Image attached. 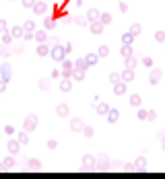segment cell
Instances as JSON below:
<instances>
[{"instance_id": "obj_25", "label": "cell", "mask_w": 165, "mask_h": 179, "mask_svg": "<svg viewBox=\"0 0 165 179\" xmlns=\"http://www.w3.org/2000/svg\"><path fill=\"white\" fill-rule=\"evenodd\" d=\"M122 56H124V58H130V56H132V47H130V45L124 43V47H122Z\"/></svg>"}, {"instance_id": "obj_7", "label": "cell", "mask_w": 165, "mask_h": 179, "mask_svg": "<svg viewBox=\"0 0 165 179\" xmlns=\"http://www.w3.org/2000/svg\"><path fill=\"white\" fill-rule=\"evenodd\" d=\"M114 93L116 95H124L126 93V82L124 80H120V82H116L114 85Z\"/></svg>"}, {"instance_id": "obj_35", "label": "cell", "mask_w": 165, "mask_h": 179, "mask_svg": "<svg viewBox=\"0 0 165 179\" xmlns=\"http://www.w3.org/2000/svg\"><path fill=\"white\" fill-rule=\"evenodd\" d=\"M56 146H58V140H54V138H50V140H48V148H50V150H54Z\"/></svg>"}, {"instance_id": "obj_9", "label": "cell", "mask_w": 165, "mask_h": 179, "mask_svg": "<svg viewBox=\"0 0 165 179\" xmlns=\"http://www.w3.org/2000/svg\"><path fill=\"white\" fill-rule=\"evenodd\" d=\"M134 165H136V171H138V173H142V171H145V167H147V159H145V157H138Z\"/></svg>"}, {"instance_id": "obj_28", "label": "cell", "mask_w": 165, "mask_h": 179, "mask_svg": "<svg viewBox=\"0 0 165 179\" xmlns=\"http://www.w3.org/2000/svg\"><path fill=\"white\" fill-rule=\"evenodd\" d=\"M99 21H101V23H103V25H107V23H110V21H111V15H110V12H103V15L99 17Z\"/></svg>"}, {"instance_id": "obj_48", "label": "cell", "mask_w": 165, "mask_h": 179, "mask_svg": "<svg viewBox=\"0 0 165 179\" xmlns=\"http://www.w3.org/2000/svg\"><path fill=\"white\" fill-rule=\"evenodd\" d=\"M39 87H41V89H48V87H50V82H48V80H41Z\"/></svg>"}, {"instance_id": "obj_18", "label": "cell", "mask_w": 165, "mask_h": 179, "mask_svg": "<svg viewBox=\"0 0 165 179\" xmlns=\"http://www.w3.org/2000/svg\"><path fill=\"white\" fill-rule=\"evenodd\" d=\"M70 87H72V82H70V80H68V76H66V78L60 82V89H62V93H68V91H70Z\"/></svg>"}, {"instance_id": "obj_3", "label": "cell", "mask_w": 165, "mask_h": 179, "mask_svg": "<svg viewBox=\"0 0 165 179\" xmlns=\"http://www.w3.org/2000/svg\"><path fill=\"white\" fill-rule=\"evenodd\" d=\"M21 142L19 140H8V144H6V148H8V152L10 154H19V150H21Z\"/></svg>"}, {"instance_id": "obj_22", "label": "cell", "mask_w": 165, "mask_h": 179, "mask_svg": "<svg viewBox=\"0 0 165 179\" xmlns=\"http://www.w3.org/2000/svg\"><path fill=\"white\" fill-rule=\"evenodd\" d=\"M62 72H64V76H70V72H72V64H70V62H64V64H62Z\"/></svg>"}, {"instance_id": "obj_17", "label": "cell", "mask_w": 165, "mask_h": 179, "mask_svg": "<svg viewBox=\"0 0 165 179\" xmlns=\"http://www.w3.org/2000/svg\"><path fill=\"white\" fill-rule=\"evenodd\" d=\"M33 10L37 12V15H44L45 10H48V6L44 4V2H35V6H33Z\"/></svg>"}, {"instance_id": "obj_5", "label": "cell", "mask_w": 165, "mask_h": 179, "mask_svg": "<svg viewBox=\"0 0 165 179\" xmlns=\"http://www.w3.org/2000/svg\"><path fill=\"white\" fill-rule=\"evenodd\" d=\"M161 74H163V72H161V70H151V74H149V82L151 85H157V82H159L161 80Z\"/></svg>"}, {"instance_id": "obj_52", "label": "cell", "mask_w": 165, "mask_h": 179, "mask_svg": "<svg viewBox=\"0 0 165 179\" xmlns=\"http://www.w3.org/2000/svg\"><path fill=\"white\" fill-rule=\"evenodd\" d=\"M64 47H66V54H70V52H72V43H66Z\"/></svg>"}, {"instance_id": "obj_27", "label": "cell", "mask_w": 165, "mask_h": 179, "mask_svg": "<svg viewBox=\"0 0 165 179\" xmlns=\"http://www.w3.org/2000/svg\"><path fill=\"white\" fill-rule=\"evenodd\" d=\"M83 134H85V136H87V138H91V136L95 134V130L91 128V126H85V128H83Z\"/></svg>"}, {"instance_id": "obj_13", "label": "cell", "mask_w": 165, "mask_h": 179, "mask_svg": "<svg viewBox=\"0 0 165 179\" xmlns=\"http://www.w3.org/2000/svg\"><path fill=\"white\" fill-rule=\"evenodd\" d=\"M56 113L60 115V117H66V115H68V105L60 103V105H58V109H56Z\"/></svg>"}, {"instance_id": "obj_45", "label": "cell", "mask_w": 165, "mask_h": 179, "mask_svg": "<svg viewBox=\"0 0 165 179\" xmlns=\"http://www.w3.org/2000/svg\"><path fill=\"white\" fill-rule=\"evenodd\" d=\"M23 4H25V6H31V8H33V6H35V0H23Z\"/></svg>"}, {"instance_id": "obj_50", "label": "cell", "mask_w": 165, "mask_h": 179, "mask_svg": "<svg viewBox=\"0 0 165 179\" xmlns=\"http://www.w3.org/2000/svg\"><path fill=\"white\" fill-rule=\"evenodd\" d=\"M76 23H79L80 27H83V25H85V19H83V17H76Z\"/></svg>"}, {"instance_id": "obj_38", "label": "cell", "mask_w": 165, "mask_h": 179, "mask_svg": "<svg viewBox=\"0 0 165 179\" xmlns=\"http://www.w3.org/2000/svg\"><path fill=\"white\" fill-rule=\"evenodd\" d=\"M124 171H128V173H130V171H136V165H132V163H126V165H124Z\"/></svg>"}, {"instance_id": "obj_34", "label": "cell", "mask_w": 165, "mask_h": 179, "mask_svg": "<svg viewBox=\"0 0 165 179\" xmlns=\"http://www.w3.org/2000/svg\"><path fill=\"white\" fill-rule=\"evenodd\" d=\"M110 80H111V82L116 85V82H120V80H122V74H118V72H114V74L110 76Z\"/></svg>"}, {"instance_id": "obj_12", "label": "cell", "mask_w": 165, "mask_h": 179, "mask_svg": "<svg viewBox=\"0 0 165 179\" xmlns=\"http://www.w3.org/2000/svg\"><path fill=\"white\" fill-rule=\"evenodd\" d=\"M91 31H93L95 35H99L101 31H103V23H101V21H93V25H91Z\"/></svg>"}, {"instance_id": "obj_15", "label": "cell", "mask_w": 165, "mask_h": 179, "mask_svg": "<svg viewBox=\"0 0 165 179\" xmlns=\"http://www.w3.org/2000/svg\"><path fill=\"white\" fill-rule=\"evenodd\" d=\"M97 113H99V115H107V113H110V105H107V103H99V105H97Z\"/></svg>"}, {"instance_id": "obj_4", "label": "cell", "mask_w": 165, "mask_h": 179, "mask_svg": "<svg viewBox=\"0 0 165 179\" xmlns=\"http://www.w3.org/2000/svg\"><path fill=\"white\" fill-rule=\"evenodd\" d=\"M83 128H85V124H83V119L75 117L72 122H70V130H72V132H83Z\"/></svg>"}, {"instance_id": "obj_23", "label": "cell", "mask_w": 165, "mask_h": 179, "mask_svg": "<svg viewBox=\"0 0 165 179\" xmlns=\"http://www.w3.org/2000/svg\"><path fill=\"white\" fill-rule=\"evenodd\" d=\"M132 39H134V35H132L130 31H128V33H124V35H122V41H124L126 45H130V43H132Z\"/></svg>"}, {"instance_id": "obj_24", "label": "cell", "mask_w": 165, "mask_h": 179, "mask_svg": "<svg viewBox=\"0 0 165 179\" xmlns=\"http://www.w3.org/2000/svg\"><path fill=\"white\" fill-rule=\"evenodd\" d=\"M10 35H13V37H21V35H25V29H23V27H15V29L10 31Z\"/></svg>"}, {"instance_id": "obj_32", "label": "cell", "mask_w": 165, "mask_h": 179, "mask_svg": "<svg viewBox=\"0 0 165 179\" xmlns=\"http://www.w3.org/2000/svg\"><path fill=\"white\" fill-rule=\"evenodd\" d=\"M97 54H99L101 58H105V56L110 54V47H107V45H101V47H99V52H97Z\"/></svg>"}, {"instance_id": "obj_11", "label": "cell", "mask_w": 165, "mask_h": 179, "mask_svg": "<svg viewBox=\"0 0 165 179\" xmlns=\"http://www.w3.org/2000/svg\"><path fill=\"white\" fill-rule=\"evenodd\" d=\"M2 165H4V169H13V167L17 165V161H15V154H10V157H6V159H4V163H2Z\"/></svg>"}, {"instance_id": "obj_20", "label": "cell", "mask_w": 165, "mask_h": 179, "mask_svg": "<svg viewBox=\"0 0 165 179\" xmlns=\"http://www.w3.org/2000/svg\"><path fill=\"white\" fill-rule=\"evenodd\" d=\"M136 64H138V60L134 58V56H130V58H126V68H136Z\"/></svg>"}, {"instance_id": "obj_36", "label": "cell", "mask_w": 165, "mask_h": 179, "mask_svg": "<svg viewBox=\"0 0 165 179\" xmlns=\"http://www.w3.org/2000/svg\"><path fill=\"white\" fill-rule=\"evenodd\" d=\"M107 161V152H99L97 154V163H105Z\"/></svg>"}, {"instance_id": "obj_51", "label": "cell", "mask_w": 165, "mask_h": 179, "mask_svg": "<svg viewBox=\"0 0 165 179\" xmlns=\"http://www.w3.org/2000/svg\"><path fill=\"white\" fill-rule=\"evenodd\" d=\"M2 43H10V35H4V37H2Z\"/></svg>"}, {"instance_id": "obj_49", "label": "cell", "mask_w": 165, "mask_h": 179, "mask_svg": "<svg viewBox=\"0 0 165 179\" xmlns=\"http://www.w3.org/2000/svg\"><path fill=\"white\" fill-rule=\"evenodd\" d=\"M0 31H6V21L4 19L0 21Z\"/></svg>"}, {"instance_id": "obj_43", "label": "cell", "mask_w": 165, "mask_h": 179, "mask_svg": "<svg viewBox=\"0 0 165 179\" xmlns=\"http://www.w3.org/2000/svg\"><path fill=\"white\" fill-rule=\"evenodd\" d=\"M4 132H6L8 136H13V134H15V128H13V126H6V128H4Z\"/></svg>"}, {"instance_id": "obj_46", "label": "cell", "mask_w": 165, "mask_h": 179, "mask_svg": "<svg viewBox=\"0 0 165 179\" xmlns=\"http://www.w3.org/2000/svg\"><path fill=\"white\" fill-rule=\"evenodd\" d=\"M126 10H128V4H126V2H120V12H126Z\"/></svg>"}, {"instance_id": "obj_16", "label": "cell", "mask_w": 165, "mask_h": 179, "mask_svg": "<svg viewBox=\"0 0 165 179\" xmlns=\"http://www.w3.org/2000/svg\"><path fill=\"white\" fill-rule=\"evenodd\" d=\"M0 74H2V78H4V80H8V78H10V66H8V64H2Z\"/></svg>"}, {"instance_id": "obj_33", "label": "cell", "mask_w": 165, "mask_h": 179, "mask_svg": "<svg viewBox=\"0 0 165 179\" xmlns=\"http://www.w3.org/2000/svg\"><path fill=\"white\" fill-rule=\"evenodd\" d=\"M99 17H101V15H99V10H95V8L89 10V19H91V21H97Z\"/></svg>"}, {"instance_id": "obj_53", "label": "cell", "mask_w": 165, "mask_h": 179, "mask_svg": "<svg viewBox=\"0 0 165 179\" xmlns=\"http://www.w3.org/2000/svg\"><path fill=\"white\" fill-rule=\"evenodd\" d=\"M163 138H165V130H163Z\"/></svg>"}, {"instance_id": "obj_21", "label": "cell", "mask_w": 165, "mask_h": 179, "mask_svg": "<svg viewBox=\"0 0 165 179\" xmlns=\"http://www.w3.org/2000/svg\"><path fill=\"white\" fill-rule=\"evenodd\" d=\"M17 140H19L21 144L25 146V144H27V142H29V136H27V130H25V132H21V134H19V136H17Z\"/></svg>"}, {"instance_id": "obj_6", "label": "cell", "mask_w": 165, "mask_h": 179, "mask_svg": "<svg viewBox=\"0 0 165 179\" xmlns=\"http://www.w3.org/2000/svg\"><path fill=\"white\" fill-rule=\"evenodd\" d=\"M95 163H97V159H95V157H91V154H85V157H83V165H85L87 169L95 167Z\"/></svg>"}, {"instance_id": "obj_47", "label": "cell", "mask_w": 165, "mask_h": 179, "mask_svg": "<svg viewBox=\"0 0 165 179\" xmlns=\"http://www.w3.org/2000/svg\"><path fill=\"white\" fill-rule=\"evenodd\" d=\"M4 89H6V80L2 78V80H0V93H2V91H4Z\"/></svg>"}, {"instance_id": "obj_37", "label": "cell", "mask_w": 165, "mask_h": 179, "mask_svg": "<svg viewBox=\"0 0 165 179\" xmlns=\"http://www.w3.org/2000/svg\"><path fill=\"white\" fill-rule=\"evenodd\" d=\"M149 117V111L147 109H138V119H147Z\"/></svg>"}, {"instance_id": "obj_44", "label": "cell", "mask_w": 165, "mask_h": 179, "mask_svg": "<svg viewBox=\"0 0 165 179\" xmlns=\"http://www.w3.org/2000/svg\"><path fill=\"white\" fill-rule=\"evenodd\" d=\"M39 54H41V56H45V54H50V50H48L45 45H39Z\"/></svg>"}, {"instance_id": "obj_31", "label": "cell", "mask_w": 165, "mask_h": 179, "mask_svg": "<svg viewBox=\"0 0 165 179\" xmlns=\"http://www.w3.org/2000/svg\"><path fill=\"white\" fill-rule=\"evenodd\" d=\"M35 37H37L39 41H45L48 39V33H45V31H35Z\"/></svg>"}, {"instance_id": "obj_8", "label": "cell", "mask_w": 165, "mask_h": 179, "mask_svg": "<svg viewBox=\"0 0 165 179\" xmlns=\"http://www.w3.org/2000/svg\"><path fill=\"white\" fill-rule=\"evenodd\" d=\"M132 78H134V70H132V68H126L124 72H122V80H124V82H130Z\"/></svg>"}, {"instance_id": "obj_40", "label": "cell", "mask_w": 165, "mask_h": 179, "mask_svg": "<svg viewBox=\"0 0 165 179\" xmlns=\"http://www.w3.org/2000/svg\"><path fill=\"white\" fill-rule=\"evenodd\" d=\"M25 29L27 31H33L35 29V23H33V21H27V23H25Z\"/></svg>"}, {"instance_id": "obj_19", "label": "cell", "mask_w": 165, "mask_h": 179, "mask_svg": "<svg viewBox=\"0 0 165 179\" xmlns=\"http://www.w3.org/2000/svg\"><path fill=\"white\" fill-rule=\"evenodd\" d=\"M142 99H140V95H130V105L132 107H140Z\"/></svg>"}, {"instance_id": "obj_10", "label": "cell", "mask_w": 165, "mask_h": 179, "mask_svg": "<svg viewBox=\"0 0 165 179\" xmlns=\"http://www.w3.org/2000/svg\"><path fill=\"white\" fill-rule=\"evenodd\" d=\"M118 117H120V111H118V109H110V113H107V122H110V124H116Z\"/></svg>"}, {"instance_id": "obj_39", "label": "cell", "mask_w": 165, "mask_h": 179, "mask_svg": "<svg viewBox=\"0 0 165 179\" xmlns=\"http://www.w3.org/2000/svg\"><path fill=\"white\" fill-rule=\"evenodd\" d=\"M155 39L157 41H165V33H163V31H157V33H155Z\"/></svg>"}, {"instance_id": "obj_41", "label": "cell", "mask_w": 165, "mask_h": 179, "mask_svg": "<svg viewBox=\"0 0 165 179\" xmlns=\"http://www.w3.org/2000/svg\"><path fill=\"white\" fill-rule=\"evenodd\" d=\"M142 64L151 68V66H153V58H142Z\"/></svg>"}, {"instance_id": "obj_30", "label": "cell", "mask_w": 165, "mask_h": 179, "mask_svg": "<svg viewBox=\"0 0 165 179\" xmlns=\"http://www.w3.org/2000/svg\"><path fill=\"white\" fill-rule=\"evenodd\" d=\"M140 31H142V27H140V25H138V23H134V25H132V27H130V33H132V35H138V33H140Z\"/></svg>"}, {"instance_id": "obj_42", "label": "cell", "mask_w": 165, "mask_h": 179, "mask_svg": "<svg viewBox=\"0 0 165 179\" xmlns=\"http://www.w3.org/2000/svg\"><path fill=\"white\" fill-rule=\"evenodd\" d=\"M147 119H149V122H153V119H157V111H153V109H151V111H149V117H147Z\"/></svg>"}, {"instance_id": "obj_14", "label": "cell", "mask_w": 165, "mask_h": 179, "mask_svg": "<svg viewBox=\"0 0 165 179\" xmlns=\"http://www.w3.org/2000/svg\"><path fill=\"white\" fill-rule=\"evenodd\" d=\"M27 167H29V169H33V171H39L41 169V163L37 159H29L27 161Z\"/></svg>"}, {"instance_id": "obj_26", "label": "cell", "mask_w": 165, "mask_h": 179, "mask_svg": "<svg viewBox=\"0 0 165 179\" xmlns=\"http://www.w3.org/2000/svg\"><path fill=\"white\" fill-rule=\"evenodd\" d=\"M97 56H99V54H89V56H87V64H89V66L97 64Z\"/></svg>"}, {"instance_id": "obj_2", "label": "cell", "mask_w": 165, "mask_h": 179, "mask_svg": "<svg viewBox=\"0 0 165 179\" xmlns=\"http://www.w3.org/2000/svg\"><path fill=\"white\" fill-rule=\"evenodd\" d=\"M52 58L54 60H64V54H66V47H60V45H54L52 47Z\"/></svg>"}, {"instance_id": "obj_29", "label": "cell", "mask_w": 165, "mask_h": 179, "mask_svg": "<svg viewBox=\"0 0 165 179\" xmlns=\"http://www.w3.org/2000/svg\"><path fill=\"white\" fill-rule=\"evenodd\" d=\"M56 27V21L54 19H50V17H48V19H45V29L50 31V29H54Z\"/></svg>"}, {"instance_id": "obj_1", "label": "cell", "mask_w": 165, "mask_h": 179, "mask_svg": "<svg viewBox=\"0 0 165 179\" xmlns=\"http://www.w3.org/2000/svg\"><path fill=\"white\" fill-rule=\"evenodd\" d=\"M37 124H39V119H37V115H27L25 117V122H23V126H25V130L27 132H33L35 128H37Z\"/></svg>"}]
</instances>
